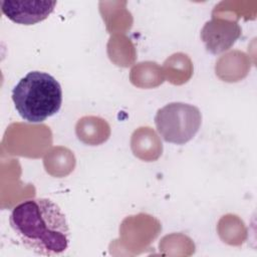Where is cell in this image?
<instances>
[{
	"label": "cell",
	"instance_id": "3",
	"mask_svg": "<svg viewBox=\"0 0 257 257\" xmlns=\"http://www.w3.org/2000/svg\"><path fill=\"white\" fill-rule=\"evenodd\" d=\"M202 123L200 109L190 103L170 102L158 109L155 124L161 138L171 144L184 145L198 133Z\"/></svg>",
	"mask_w": 257,
	"mask_h": 257
},
{
	"label": "cell",
	"instance_id": "4",
	"mask_svg": "<svg viewBox=\"0 0 257 257\" xmlns=\"http://www.w3.org/2000/svg\"><path fill=\"white\" fill-rule=\"evenodd\" d=\"M2 13L17 24L32 25L46 19L54 10L51 0H2Z\"/></svg>",
	"mask_w": 257,
	"mask_h": 257
},
{
	"label": "cell",
	"instance_id": "1",
	"mask_svg": "<svg viewBox=\"0 0 257 257\" xmlns=\"http://www.w3.org/2000/svg\"><path fill=\"white\" fill-rule=\"evenodd\" d=\"M9 223L24 247L38 255H61L69 247L66 217L50 199L34 198L19 203L12 209Z\"/></svg>",
	"mask_w": 257,
	"mask_h": 257
},
{
	"label": "cell",
	"instance_id": "5",
	"mask_svg": "<svg viewBox=\"0 0 257 257\" xmlns=\"http://www.w3.org/2000/svg\"><path fill=\"white\" fill-rule=\"evenodd\" d=\"M241 36V27L237 21L213 18L207 21L201 30V38L213 54H219L232 47Z\"/></svg>",
	"mask_w": 257,
	"mask_h": 257
},
{
	"label": "cell",
	"instance_id": "2",
	"mask_svg": "<svg viewBox=\"0 0 257 257\" xmlns=\"http://www.w3.org/2000/svg\"><path fill=\"white\" fill-rule=\"evenodd\" d=\"M12 100L24 120L38 123L59 111L62 89L51 74L34 70L24 75L13 87Z\"/></svg>",
	"mask_w": 257,
	"mask_h": 257
}]
</instances>
